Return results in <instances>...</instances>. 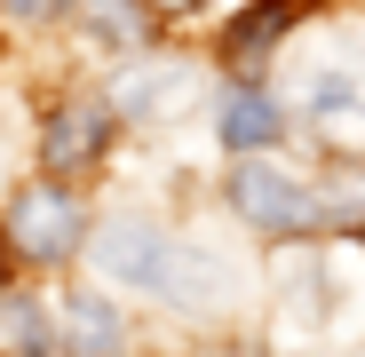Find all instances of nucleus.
Returning <instances> with one entry per match:
<instances>
[{
  "instance_id": "1",
  "label": "nucleus",
  "mask_w": 365,
  "mask_h": 357,
  "mask_svg": "<svg viewBox=\"0 0 365 357\" xmlns=\"http://www.w3.org/2000/svg\"><path fill=\"white\" fill-rule=\"evenodd\" d=\"M80 230L88 222H80V199L64 183H32L9 207V254H24V262H72Z\"/></svg>"
},
{
  "instance_id": "2",
  "label": "nucleus",
  "mask_w": 365,
  "mask_h": 357,
  "mask_svg": "<svg viewBox=\"0 0 365 357\" xmlns=\"http://www.w3.org/2000/svg\"><path fill=\"white\" fill-rule=\"evenodd\" d=\"M103 151H111V111L103 103L72 95V103L48 111V128H40V167L48 175H88Z\"/></svg>"
},
{
  "instance_id": "3",
  "label": "nucleus",
  "mask_w": 365,
  "mask_h": 357,
  "mask_svg": "<svg viewBox=\"0 0 365 357\" xmlns=\"http://www.w3.org/2000/svg\"><path fill=\"white\" fill-rule=\"evenodd\" d=\"M96 262H103L119 286L159 294V286H167L175 247H167V230H151V222H135V214H119V222H103V230H96Z\"/></svg>"
},
{
  "instance_id": "4",
  "label": "nucleus",
  "mask_w": 365,
  "mask_h": 357,
  "mask_svg": "<svg viewBox=\"0 0 365 357\" xmlns=\"http://www.w3.org/2000/svg\"><path fill=\"white\" fill-rule=\"evenodd\" d=\"M230 207L247 214L255 230H270V238L310 222V199H302V183H294V175H278V167H262V159H247V167L230 175Z\"/></svg>"
},
{
  "instance_id": "5",
  "label": "nucleus",
  "mask_w": 365,
  "mask_h": 357,
  "mask_svg": "<svg viewBox=\"0 0 365 357\" xmlns=\"http://www.w3.org/2000/svg\"><path fill=\"white\" fill-rule=\"evenodd\" d=\"M286 24H294V9L286 0H255V9H238L230 24H222V40H215V56H222V72H262V56L286 40Z\"/></svg>"
},
{
  "instance_id": "6",
  "label": "nucleus",
  "mask_w": 365,
  "mask_h": 357,
  "mask_svg": "<svg viewBox=\"0 0 365 357\" xmlns=\"http://www.w3.org/2000/svg\"><path fill=\"white\" fill-rule=\"evenodd\" d=\"M191 95H199V72L191 64H143V72L119 80V111H135V119H167Z\"/></svg>"
},
{
  "instance_id": "7",
  "label": "nucleus",
  "mask_w": 365,
  "mask_h": 357,
  "mask_svg": "<svg viewBox=\"0 0 365 357\" xmlns=\"http://www.w3.org/2000/svg\"><path fill=\"white\" fill-rule=\"evenodd\" d=\"M222 143L247 151V159L270 151V143H278V103H270L262 88H230V95H222Z\"/></svg>"
},
{
  "instance_id": "8",
  "label": "nucleus",
  "mask_w": 365,
  "mask_h": 357,
  "mask_svg": "<svg viewBox=\"0 0 365 357\" xmlns=\"http://www.w3.org/2000/svg\"><path fill=\"white\" fill-rule=\"evenodd\" d=\"M64 349L72 357H119V318L103 294H72L64 302Z\"/></svg>"
},
{
  "instance_id": "9",
  "label": "nucleus",
  "mask_w": 365,
  "mask_h": 357,
  "mask_svg": "<svg viewBox=\"0 0 365 357\" xmlns=\"http://www.w3.org/2000/svg\"><path fill=\"white\" fill-rule=\"evenodd\" d=\"M0 349H9V357H48L56 349L48 310L32 302V294H9V302H0Z\"/></svg>"
},
{
  "instance_id": "10",
  "label": "nucleus",
  "mask_w": 365,
  "mask_h": 357,
  "mask_svg": "<svg viewBox=\"0 0 365 357\" xmlns=\"http://www.w3.org/2000/svg\"><path fill=\"white\" fill-rule=\"evenodd\" d=\"M88 32L111 48H135L151 32V16H143V0H88Z\"/></svg>"
},
{
  "instance_id": "11",
  "label": "nucleus",
  "mask_w": 365,
  "mask_h": 357,
  "mask_svg": "<svg viewBox=\"0 0 365 357\" xmlns=\"http://www.w3.org/2000/svg\"><path fill=\"white\" fill-rule=\"evenodd\" d=\"M318 214H326V222H365V183L341 175L334 191H318Z\"/></svg>"
},
{
  "instance_id": "12",
  "label": "nucleus",
  "mask_w": 365,
  "mask_h": 357,
  "mask_svg": "<svg viewBox=\"0 0 365 357\" xmlns=\"http://www.w3.org/2000/svg\"><path fill=\"white\" fill-rule=\"evenodd\" d=\"M24 16H56V9H72V0H16Z\"/></svg>"
},
{
  "instance_id": "13",
  "label": "nucleus",
  "mask_w": 365,
  "mask_h": 357,
  "mask_svg": "<svg viewBox=\"0 0 365 357\" xmlns=\"http://www.w3.org/2000/svg\"><path fill=\"white\" fill-rule=\"evenodd\" d=\"M0 278H9V238H0Z\"/></svg>"
},
{
  "instance_id": "14",
  "label": "nucleus",
  "mask_w": 365,
  "mask_h": 357,
  "mask_svg": "<svg viewBox=\"0 0 365 357\" xmlns=\"http://www.w3.org/2000/svg\"><path fill=\"white\" fill-rule=\"evenodd\" d=\"M286 9H294V0H286Z\"/></svg>"
}]
</instances>
